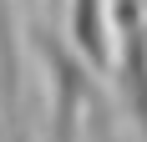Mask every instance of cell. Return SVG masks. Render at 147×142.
<instances>
[{"mask_svg":"<svg viewBox=\"0 0 147 142\" xmlns=\"http://www.w3.org/2000/svg\"><path fill=\"white\" fill-rule=\"evenodd\" d=\"M66 36L81 46V56L96 66H112L117 30H112V0H66Z\"/></svg>","mask_w":147,"mask_h":142,"instance_id":"cell-4","label":"cell"},{"mask_svg":"<svg viewBox=\"0 0 147 142\" xmlns=\"http://www.w3.org/2000/svg\"><path fill=\"white\" fill-rule=\"evenodd\" d=\"M5 142H30V137H26V132H20V137H5Z\"/></svg>","mask_w":147,"mask_h":142,"instance_id":"cell-5","label":"cell"},{"mask_svg":"<svg viewBox=\"0 0 147 142\" xmlns=\"http://www.w3.org/2000/svg\"><path fill=\"white\" fill-rule=\"evenodd\" d=\"M30 46H36V56H41L46 91H51L46 142H81V127H86V122L102 127V117H107V91H102V76H96L102 66L86 61L71 36L51 30L46 20L30 26Z\"/></svg>","mask_w":147,"mask_h":142,"instance_id":"cell-1","label":"cell"},{"mask_svg":"<svg viewBox=\"0 0 147 142\" xmlns=\"http://www.w3.org/2000/svg\"><path fill=\"white\" fill-rule=\"evenodd\" d=\"M112 30H117L112 56L117 107L132 122L137 142H147V0H112Z\"/></svg>","mask_w":147,"mask_h":142,"instance_id":"cell-2","label":"cell"},{"mask_svg":"<svg viewBox=\"0 0 147 142\" xmlns=\"http://www.w3.org/2000/svg\"><path fill=\"white\" fill-rule=\"evenodd\" d=\"M0 127H5V137L26 132V112H20V0H0Z\"/></svg>","mask_w":147,"mask_h":142,"instance_id":"cell-3","label":"cell"}]
</instances>
